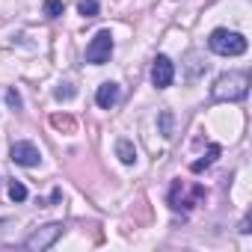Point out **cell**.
<instances>
[{
	"label": "cell",
	"mask_w": 252,
	"mask_h": 252,
	"mask_svg": "<svg viewBox=\"0 0 252 252\" xmlns=\"http://www.w3.org/2000/svg\"><path fill=\"white\" fill-rule=\"evenodd\" d=\"M9 158H12V163H18V166H39V160H42V152H39L33 143L21 140V143H15V146H12Z\"/></svg>",
	"instance_id": "5b68a950"
},
{
	"label": "cell",
	"mask_w": 252,
	"mask_h": 252,
	"mask_svg": "<svg viewBox=\"0 0 252 252\" xmlns=\"http://www.w3.org/2000/svg\"><path fill=\"white\" fill-rule=\"evenodd\" d=\"M116 101H119V83H101L98 92H95V104L101 110H110Z\"/></svg>",
	"instance_id": "52a82bcc"
},
{
	"label": "cell",
	"mask_w": 252,
	"mask_h": 252,
	"mask_svg": "<svg viewBox=\"0 0 252 252\" xmlns=\"http://www.w3.org/2000/svg\"><path fill=\"white\" fill-rule=\"evenodd\" d=\"M63 237V222H48L42 228H36L27 240H24V249H33V252H42V249H51L57 240Z\"/></svg>",
	"instance_id": "3957f363"
},
{
	"label": "cell",
	"mask_w": 252,
	"mask_h": 252,
	"mask_svg": "<svg viewBox=\"0 0 252 252\" xmlns=\"http://www.w3.org/2000/svg\"><path fill=\"white\" fill-rule=\"evenodd\" d=\"M9 199H12V202H24V199H27V187H24L21 181H12V184H9Z\"/></svg>",
	"instance_id": "8fae6325"
},
{
	"label": "cell",
	"mask_w": 252,
	"mask_h": 252,
	"mask_svg": "<svg viewBox=\"0 0 252 252\" xmlns=\"http://www.w3.org/2000/svg\"><path fill=\"white\" fill-rule=\"evenodd\" d=\"M74 92H77V89H74L71 83H60V89H57L54 95H57V101H68V98H74Z\"/></svg>",
	"instance_id": "9a60e30c"
},
{
	"label": "cell",
	"mask_w": 252,
	"mask_h": 252,
	"mask_svg": "<svg viewBox=\"0 0 252 252\" xmlns=\"http://www.w3.org/2000/svg\"><path fill=\"white\" fill-rule=\"evenodd\" d=\"M51 125H54V128H60V131H74V119L71 116H51Z\"/></svg>",
	"instance_id": "30bf717a"
},
{
	"label": "cell",
	"mask_w": 252,
	"mask_h": 252,
	"mask_svg": "<svg viewBox=\"0 0 252 252\" xmlns=\"http://www.w3.org/2000/svg\"><path fill=\"white\" fill-rule=\"evenodd\" d=\"M63 9H65L63 0H45V15H48V18H60Z\"/></svg>",
	"instance_id": "4fadbf2b"
},
{
	"label": "cell",
	"mask_w": 252,
	"mask_h": 252,
	"mask_svg": "<svg viewBox=\"0 0 252 252\" xmlns=\"http://www.w3.org/2000/svg\"><path fill=\"white\" fill-rule=\"evenodd\" d=\"M208 48L220 57H240L246 54L249 42L240 36V33H231V30H214L211 39H208Z\"/></svg>",
	"instance_id": "7a4b0ae2"
},
{
	"label": "cell",
	"mask_w": 252,
	"mask_h": 252,
	"mask_svg": "<svg viewBox=\"0 0 252 252\" xmlns=\"http://www.w3.org/2000/svg\"><path fill=\"white\" fill-rule=\"evenodd\" d=\"M6 104L15 107V110H21V95H18L15 89H9V92H6Z\"/></svg>",
	"instance_id": "2e32d148"
},
{
	"label": "cell",
	"mask_w": 252,
	"mask_h": 252,
	"mask_svg": "<svg viewBox=\"0 0 252 252\" xmlns=\"http://www.w3.org/2000/svg\"><path fill=\"white\" fill-rule=\"evenodd\" d=\"M110 54H113V36H110V30H98L95 39H92L89 48H86V63L104 65V63L110 60Z\"/></svg>",
	"instance_id": "277c9868"
},
{
	"label": "cell",
	"mask_w": 252,
	"mask_h": 252,
	"mask_svg": "<svg viewBox=\"0 0 252 252\" xmlns=\"http://www.w3.org/2000/svg\"><path fill=\"white\" fill-rule=\"evenodd\" d=\"M217 158H220V146L214 143V146L208 149V158H205V160H193V163H190V169H193V172H202V169H208Z\"/></svg>",
	"instance_id": "9c48e42d"
},
{
	"label": "cell",
	"mask_w": 252,
	"mask_h": 252,
	"mask_svg": "<svg viewBox=\"0 0 252 252\" xmlns=\"http://www.w3.org/2000/svg\"><path fill=\"white\" fill-rule=\"evenodd\" d=\"M160 131H163V137H166V140L172 137V113H169V110H163V113H160Z\"/></svg>",
	"instance_id": "5bb4252c"
},
{
	"label": "cell",
	"mask_w": 252,
	"mask_h": 252,
	"mask_svg": "<svg viewBox=\"0 0 252 252\" xmlns=\"http://www.w3.org/2000/svg\"><path fill=\"white\" fill-rule=\"evenodd\" d=\"M172 80H175V65H172V60H169V57H158L155 65H152V83H155L158 89H166V86H172Z\"/></svg>",
	"instance_id": "8992f818"
},
{
	"label": "cell",
	"mask_w": 252,
	"mask_h": 252,
	"mask_svg": "<svg viewBox=\"0 0 252 252\" xmlns=\"http://www.w3.org/2000/svg\"><path fill=\"white\" fill-rule=\"evenodd\" d=\"M116 155H119V160H122L125 166L137 163V149H134L131 140H119V143H116Z\"/></svg>",
	"instance_id": "ba28073f"
},
{
	"label": "cell",
	"mask_w": 252,
	"mask_h": 252,
	"mask_svg": "<svg viewBox=\"0 0 252 252\" xmlns=\"http://www.w3.org/2000/svg\"><path fill=\"white\" fill-rule=\"evenodd\" d=\"M77 9H80L83 18H95V15H98V0H80Z\"/></svg>",
	"instance_id": "7c38bea8"
},
{
	"label": "cell",
	"mask_w": 252,
	"mask_h": 252,
	"mask_svg": "<svg viewBox=\"0 0 252 252\" xmlns=\"http://www.w3.org/2000/svg\"><path fill=\"white\" fill-rule=\"evenodd\" d=\"M249 92V71H225L214 80L211 98L214 101H240Z\"/></svg>",
	"instance_id": "6da1fadb"
}]
</instances>
